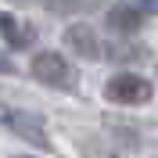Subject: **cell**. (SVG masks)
Returning <instances> with one entry per match:
<instances>
[{
    "label": "cell",
    "instance_id": "cell-4",
    "mask_svg": "<svg viewBox=\"0 0 158 158\" xmlns=\"http://www.w3.org/2000/svg\"><path fill=\"white\" fill-rule=\"evenodd\" d=\"M65 43L76 50L79 58H86V61L101 58V40H97V32L90 29V25H69V29H65Z\"/></svg>",
    "mask_w": 158,
    "mask_h": 158
},
{
    "label": "cell",
    "instance_id": "cell-6",
    "mask_svg": "<svg viewBox=\"0 0 158 158\" xmlns=\"http://www.w3.org/2000/svg\"><path fill=\"white\" fill-rule=\"evenodd\" d=\"M0 36L7 40V43H11L15 50H25V47L32 43V29H29V25H22L18 18L4 15V11H0Z\"/></svg>",
    "mask_w": 158,
    "mask_h": 158
},
{
    "label": "cell",
    "instance_id": "cell-3",
    "mask_svg": "<svg viewBox=\"0 0 158 158\" xmlns=\"http://www.w3.org/2000/svg\"><path fill=\"white\" fill-rule=\"evenodd\" d=\"M0 122L7 129H15L22 140H29V144H36V148H47V129H43V118L36 115H25V111H11L0 104Z\"/></svg>",
    "mask_w": 158,
    "mask_h": 158
},
{
    "label": "cell",
    "instance_id": "cell-9",
    "mask_svg": "<svg viewBox=\"0 0 158 158\" xmlns=\"http://www.w3.org/2000/svg\"><path fill=\"white\" fill-rule=\"evenodd\" d=\"M11 69V65H7V58H0V72H7Z\"/></svg>",
    "mask_w": 158,
    "mask_h": 158
},
{
    "label": "cell",
    "instance_id": "cell-10",
    "mask_svg": "<svg viewBox=\"0 0 158 158\" xmlns=\"http://www.w3.org/2000/svg\"><path fill=\"white\" fill-rule=\"evenodd\" d=\"M18 158H29V155H18Z\"/></svg>",
    "mask_w": 158,
    "mask_h": 158
},
{
    "label": "cell",
    "instance_id": "cell-5",
    "mask_svg": "<svg viewBox=\"0 0 158 158\" xmlns=\"http://www.w3.org/2000/svg\"><path fill=\"white\" fill-rule=\"evenodd\" d=\"M140 25H144V11L140 7H129V4H115V7L108 11V29L115 32H137Z\"/></svg>",
    "mask_w": 158,
    "mask_h": 158
},
{
    "label": "cell",
    "instance_id": "cell-8",
    "mask_svg": "<svg viewBox=\"0 0 158 158\" xmlns=\"http://www.w3.org/2000/svg\"><path fill=\"white\" fill-rule=\"evenodd\" d=\"M137 7H140V11H148V15H158V0H140Z\"/></svg>",
    "mask_w": 158,
    "mask_h": 158
},
{
    "label": "cell",
    "instance_id": "cell-1",
    "mask_svg": "<svg viewBox=\"0 0 158 158\" xmlns=\"http://www.w3.org/2000/svg\"><path fill=\"white\" fill-rule=\"evenodd\" d=\"M32 76H36L40 83L54 86V90H72L76 86V72H72L69 61L61 58V54H54V50H43V54L32 58Z\"/></svg>",
    "mask_w": 158,
    "mask_h": 158
},
{
    "label": "cell",
    "instance_id": "cell-7",
    "mask_svg": "<svg viewBox=\"0 0 158 158\" xmlns=\"http://www.w3.org/2000/svg\"><path fill=\"white\" fill-rule=\"evenodd\" d=\"M40 4L54 15H83V11H97L104 0H40Z\"/></svg>",
    "mask_w": 158,
    "mask_h": 158
},
{
    "label": "cell",
    "instance_id": "cell-2",
    "mask_svg": "<svg viewBox=\"0 0 158 158\" xmlns=\"http://www.w3.org/2000/svg\"><path fill=\"white\" fill-rule=\"evenodd\" d=\"M151 83L144 76H129V72H122V76H111L108 86H104V97L115 101V104H148L151 101Z\"/></svg>",
    "mask_w": 158,
    "mask_h": 158
}]
</instances>
